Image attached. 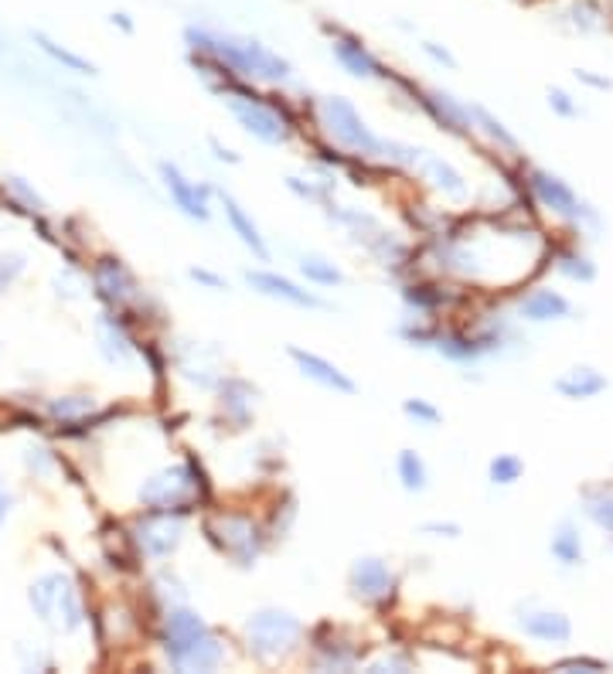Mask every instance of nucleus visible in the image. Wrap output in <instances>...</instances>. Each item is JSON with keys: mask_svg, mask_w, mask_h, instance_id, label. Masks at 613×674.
Segmentation results:
<instances>
[{"mask_svg": "<svg viewBox=\"0 0 613 674\" xmlns=\"http://www.w3.org/2000/svg\"><path fill=\"white\" fill-rule=\"evenodd\" d=\"M164 651L182 671H212L222 664L225 651L212 627L191 610H171L164 624Z\"/></svg>", "mask_w": 613, "mask_h": 674, "instance_id": "1", "label": "nucleus"}, {"mask_svg": "<svg viewBox=\"0 0 613 674\" xmlns=\"http://www.w3.org/2000/svg\"><path fill=\"white\" fill-rule=\"evenodd\" d=\"M188 38L195 41V48L209 51L222 65H228L239 75H249V79H263V83H279L290 75V62L279 59L276 51H270L266 45L252 41V38H233V35H212V32H188Z\"/></svg>", "mask_w": 613, "mask_h": 674, "instance_id": "2", "label": "nucleus"}, {"mask_svg": "<svg viewBox=\"0 0 613 674\" xmlns=\"http://www.w3.org/2000/svg\"><path fill=\"white\" fill-rule=\"evenodd\" d=\"M300 634H303L300 620L287 610H260V613H252L246 624L249 651L263 661L287 658L300 644Z\"/></svg>", "mask_w": 613, "mask_h": 674, "instance_id": "3", "label": "nucleus"}, {"mask_svg": "<svg viewBox=\"0 0 613 674\" xmlns=\"http://www.w3.org/2000/svg\"><path fill=\"white\" fill-rule=\"evenodd\" d=\"M321 120H324V129L330 134V140H338L341 147H348V150H354V153H381V158H386V140H378L372 129H368V123L358 116V110L351 107L348 99H341V96H330V99H324L321 102Z\"/></svg>", "mask_w": 613, "mask_h": 674, "instance_id": "4", "label": "nucleus"}, {"mask_svg": "<svg viewBox=\"0 0 613 674\" xmlns=\"http://www.w3.org/2000/svg\"><path fill=\"white\" fill-rule=\"evenodd\" d=\"M386 158L392 161H402L409 167H416L420 177H426L433 188H437L440 195L460 201V198H467V180L464 174H460L453 164H447L443 158H437V153H429V150H420V147H405V143H389L386 147Z\"/></svg>", "mask_w": 613, "mask_h": 674, "instance_id": "5", "label": "nucleus"}, {"mask_svg": "<svg viewBox=\"0 0 613 674\" xmlns=\"http://www.w3.org/2000/svg\"><path fill=\"white\" fill-rule=\"evenodd\" d=\"M228 110H233V116L242 123L246 134H252L255 140H263V143H287L290 140V126L287 120L279 116L273 107H266V102L260 99H249V96H236V99H228Z\"/></svg>", "mask_w": 613, "mask_h": 674, "instance_id": "6", "label": "nucleus"}, {"mask_svg": "<svg viewBox=\"0 0 613 674\" xmlns=\"http://www.w3.org/2000/svg\"><path fill=\"white\" fill-rule=\"evenodd\" d=\"M195 490V480L188 474V466H167V471L153 474L143 487H140V501L153 511H171L177 504H185Z\"/></svg>", "mask_w": 613, "mask_h": 674, "instance_id": "7", "label": "nucleus"}, {"mask_svg": "<svg viewBox=\"0 0 613 674\" xmlns=\"http://www.w3.org/2000/svg\"><path fill=\"white\" fill-rule=\"evenodd\" d=\"M182 535H185L182 517L171 511H158V514L143 517L137 528V541L150 559H167L177 546H182Z\"/></svg>", "mask_w": 613, "mask_h": 674, "instance_id": "8", "label": "nucleus"}, {"mask_svg": "<svg viewBox=\"0 0 613 674\" xmlns=\"http://www.w3.org/2000/svg\"><path fill=\"white\" fill-rule=\"evenodd\" d=\"M351 589L358 600H365V603H381V600H389L392 589H396V576L389 573V565L381 562V559H358L351 565Z\"/></svg>", "mask_w": 613, "mask_h": 674, "instance_id": "9", "label": "nucleus"}, {"mask_svg": "<svg viewBox=\"0 0 613 674\" xmlns=\"http://www.w3.org/2000/svg\"><path fill=\"white\" fill-rule=\"evenodd\" d=\"M531 191L549 212L562 215V219H579L583 215V204H579L576 191L566 185V180L549 174V171H531Z\"/></svg>", "mask_w": 613, "mask_h": 674, "instance_id": "10", "label": "nucleus"}, {"mask_svg": "<svg viewBox=\"0 0 613 674\" xmlns=\"http://www.w3.org/2000/svg\"><path fill=\"white\" fill-rule=\"evenodd\" d=\"M218 525H222V535H215V538H218L222 552L239 559V565H252V559L260 556V535H255L249 517H222Z\"/></svg>", "mask_w": 613, "mask_h": 674, "instance_id": "11", "label": "nucleus"}, {"mask_svg": "<svg viewBox=\"0 0 613 674\" xmlns=\"http://www.w3.org/2000/svg\"><path fill=\"white\" fill-rule=\"evenodd\" d=\"M161 177H164V185H167L177 209H182L188 219L209 222V201H204V188H198L195 180H188L174 164H161Z\"/></svg>", "mask_w": 613, "mask_h": 674, "instance_id": "12", "label": "nucleus"}, {"mask_svg": "<svg viewBox=\"0 0 613 674\" xmlns=\"http://www.w3.org/2000/svg\"><path fill=\"white\" fill-rule=\"evenodd\" d=\"M290 358L297 361V369H300L306 378L324 385V388H330V392H341V396H351V392H354V382H351L338 365H330L327 358H321V354H314V351H303V348H290Z\"/></svg>", "mask_w": 613, "mask_h": 674, "instance_id": "13", "label": "nucleus"}, {"mask_svg": "<svg viewBox=\"0 0 613 674\" xmlns=\"http://www.w3.org/2000/svg\"><path fill=\"white\" fill-rule=\"evenodd\" d=\"M96 287L110 303L134 300V294H137V283L120 259H102V263L96 266Z\"/></svg>", "mask_w": 613, "mask_h": 674, "instance_id": "14", "label": "nucleus"}, {"mask_svg": "<svg viewBox=\"0 0 613 674\" xmlns=\"http://www.w3.org/2000/svg\"><path fill=\"white\" fill-rule=\"evenodd\" d=\"M330 51H335V59L345 65L348 75H354V79H378V75H381L378 59L372 55V51H368L362 41H354V38H338L335 45H330Z\"/></svg>", "mask_w": 613, "mask_h": 674, "instance_id": "15", "label": "nucleus"}, {"mask_svg": "<svg viewBox=\"0 0 613 674\" xmlns=\"http://www.w3.org/2000/svg\"><path fill=\"white\" fill-rule=\"evenodd\" d=\"M255 290H260L263 297H273V300H287L293 307H324L314 294L300 290L297 283H290L287 276H276V273H249L246 276Z\"/></svg>", "mask_w": 613, "mask_h": 674, "instance_id": "16", "label": "nucleus"}, {"mask_svg": "<svg viewBox=\"0 0 613 674\" xmlns=\"http://www.w3.org/2000/svg\"><path fill=\"white\" fill-rule=\"evenodd\" d=\"M522 631L535 640H546V644H555V640H570L573 634V624L566 613H555V610H531L522 616Z\"/></svg>", "mask_w": 613, "mask_h": 674, "instance_id": "17", "label": "nucleus"}, {"mask_svg": "<svg viewBox=\"0 0 613 674\" xmlns=\"http://www.w3.org/2000/svg\"><path fill=\"white\" fill-rule=\"evenodd\" d=\"M522 317L535 324L562 321V317H570V300L555 290H535L522 300Z\"/></svg>", "mask_w": 613, "mask_h": 674, "instance_id": "18", "label": "nucleus"}, {"mask_svg": "<svg viewBox=\"0 0 613 674\" xmlns=\"http://www.w3.org/2000/svg\"><path fill=\"white\" fill-rule=\"evenodd\" d=\"M222 209H225V215H228V225H233V232L242 239V246L252 249L260 259H270V249H266V242H263V236H260V228H255V222L242 212V204H239L233 195H222Z\"/></svg>", "mask_w": 613, "mask_h": 674, "instance_id": "19", "label": "nucleus"}, {"mask_svg": "<svg viewBox=\"0 0 613 674\" xmlns=\"http://www.w3.org/2000/svg\"><path fill=\"white\" fill-rule=\"evenodd\" d=\"M65 583H68L65 573H48V576H41V579L32 583L28 603H32V610L45 620V624H51V616H55V607H59V596H62Z\"/></svg>", "mask_w": 613, "mask_h": 674, "instance_id": "20", "label": "nucleus"}, {"mask_svg": "<svg viewBox=\"0 0 613 674\" xmlns=\"http://www.w3.org/2000/svg\"><path fill=\"white\" fill-rule=\"evenodd\" d=\"M606 388V378L597 369H570L562 378H555V392H562L566 399H590L600 396Z\"/></svg>", "mask_w": 613, "mask_h": 674, "instance_id": "21", "label": "nucleus"}, {"mask_svg": "<svg viewBox=\"0 0 613 674\" xmlns=\"http://www.w3.org/2000/svg\"><path fill=\"white\" fill-rule=\"evenodd\" d=\"M96 330H99V341H102V354H107L113 365H126V361L134 358L130 337L123 334V327H120L113 317H99Z\"/></svg>", "mask_w": 613, "mask_h": 674, "instance_id": "22", "label": "nucleus"}, {"mask_svg": "<svg viewBox=\"0 0 613 674\" xmlns=\"http://www.w3.org/2000/svg\"><path fill=\"white\" fill-rule=\"evenodd\" d=\"M552 556H555L562 565L583 562V541H579V532H576L573 525H559V532L552 535Z\"/></svg>", "mask_w": 613, "mask_h": 674, "instance_id": "23", "label": "nucleus"}, {"mask_svg": "<svg viewBox=\"0 0 613 674\" xmlns=\"http://www.w3.org/2000/svg\"><path fill=\"white\" fill-rule=\"evenodd\" d=\"M300 273L311 283H317V287H338V283L345 279L341 270L335 263H327V259H321V255H303L300 259Z\"/></svg>", "mask_w": 613, "mask_h": 674, "instance_id": "24", "label": "nucleus"}, {"mask_svg": "<svg viewBox=\"0 0 613 674\" xmlns=\"http://www.w3.org/2000/svg\"><path fill=\"white\" fill-rule=\"evenodd\" d=\"M35 41L41 45V51H45V55H51L55 62H62L65 68L79 72V75H92V72H96V65H92V62H86V59H79V55H72V51H65L62 45H55V41H51L48 35L35 32Z\"/></svg>", "mask_w": 613, "mask_h": 674, "instance_id": "25", "label": "nucleus"}, {"mask_svg": "<svg viewBox=\"0 0 613 674\" xmlns=\"http://www.w3.org/2000/svg\"><path fill=\"white\" fill-rule=\"evenodd\" d=\"M399 480L405 490H423L426 487V463L420 460V453L402 450L399 453Z\"/></svg>", "mask_w": 613, "mask_h": 674, "instance_id": "26", "label": "nucleus"}, {"mask_svg": "<svg viewBox=\"0 0 613 674\" xmlns=\"http://www.w3.org/2000/svg\"><path fill=\"white\" fill-rule=\"evenodd\" d=\"M586 514L606 532H613V490H590L586 495Z\"/></svg>", "mask_w": 613, "mask_h": 674, "instance_id": "27", "label": "nucleus"}, {"mask_svg": "<svg viewBox=\"0 0 613 674\" xmlns=\"http://www.w3.org/2000/svg\"><path fill=\"white\" fill-rule=\"evenodd\" d=\"M570 14H573V28L583 32V35L603 28V11L593 4V0H576V4L570 8Z\"/></svg>", "mask_w": 613, "mask_h": 674, "instance_id": "28", "label": "nucleus"}, {"mask_svg": "<svg viewBox=\"0 0 613 674\" xmlns=\"http://www.w3.org/2000/svg\"><path fill=\"white\" fill-rule=\"evenodd\" d=\"M471 116H474V123L484 129V134H488L491 140H498L501 147H508V150H515L518 143H515V137L508 134V129L501 126V120H495L488 110H480V107H471Z\"/></svg>", "mask_w": 613, "mask_h": 674, "instance_id": "29", "label": "nucleus"}, {"mask_svg": "<svg viewBox=\"0 0 613 674\" xmlns=\"http://www.w3.org/2000/svg\"><path fill=\"white\" fill-rule=\"evenodd\" d=\"M518 477H522V460L518 457L504 453V457L491 460V480L495 484H515Z\"/></svg>", "mask_w": 613, "mask_h": 674, "instance_id": "30", "label": "nucleus"}, {"mask_svg": "<svg viewBox=\"0 0 613 674\" xmlns=\"http://www.w3.org/2000/svg\"><path fill=\"white\" fill-rule=\"evenodd\" d=\"M559 270L566 273V276H573V279H583V283H590L597 276V266L586 255H562Z\"/></svg>", "mask_w": 613, "mask_h": 674, "instance_id": "31", "label": "nucleus"}, {"mask_svg": "<svg viewBox=\"0 0 613 674\" xmlns=\"http://www.w3.org/2000/svg\"><path fill=\"white\" fill-rule=\"evenodd\" d=\"M89 409H92V399H86V396H68L62 402H51V412L62 416V420H75V416H83V412H89Z\"/></svg>", "mask_w": 613, "mask_h": 674, "instance_id": "32", "label": "nucleus"}, {"mask_svg": "<svg viewBox=\"0 0 613 674\" xmlns=\"http://www.w3.org/2000/svg\"><path fill=\"white\" fill-rule=\"evenodd\" d=\"M21 273H24V255L21 252L0 255V290H8Z\"/></svg>", "mask_w": 613, "mask_h": 674, "instance_id": "33", "label": "nucleus"}, {"mask_svg": "<svg viewBox=\"0 0 613 674\" xmlns=\"http://www.w3.org/2000/svg\"><path fill=\"white\" fill-rule=\"evenodd\" d=\"M405 412H409V416H413V420L426 423V426H433V423H440V412H437V409H433V405H426L423 399H409V402H405Z\"/></svg>", "mask_w": 613, "mask_h": 674, "instance_id": "34", "label": "nucleus"}, {"mask_svg": "<svg viewBox=\"0 0 613 674\" xmlns=\"http://www.w3.org/2000/svg\"><path fill=\"white\" fill-rule=\"evenodd\" d=\"M549 107H552L559 116H576V113H579V107H576V102H573L566 92H562V89H552V92H549Z\"/></svg>", "mask_w": 613, "mask_h": 674, "instance_id": "35", "label": "nucleus"}, {"mask_svg": "<svg viewBox=\"0 0 613 674\" xmlns=\"http://www.w3.org/2000/svg\"><path fill=\"white\" fill-rule=\"evenodd\" d=\"M423 51H426L433 62H440V65H447V68H456V59L450 55L447 48H440L437 41H423Z\"/></svg>", "mask_w": 613, "mask_h": 674, "instance_id": "36", "label": "nucleus"}, {"mask_svg": "<svg viewBox=\"0 0 613 674\" xmlns=\"http://www.w3.org/2000/svg\"><path fill=\"white\" fill-rule=\"evenodd\" d=\"M555 667L559 671H603V664L590 661V658H570V661H559Z\"/></svg>", "mask_w": 613, "mask_h": 674, "instance_id": "37", "label": "nucleus"}, {"mask_svg": "<svg viewBox=\"0 0 613 674\" xmlns=\"http://www.w3.org/2000/svg\"><path fill=\"white\" fill-rule=\"evenodd\" d=\"M191 276H195V279H201V283H209V287H215V290H222V279H218V276H212V273H204V270H191Z\"/></svg>", "mask_w": 613, "mask_h": 674, "instance_id": "38", "label": "nucleus"}, {"mask_svg": "<svg viewBox=\"0 0 613 674\" xmlns=\"http://www.w3.org/2000/svg\"><path fill=\"white\" fill-rule=\"evenodd\" d=\"M8 511H11V495L4 487H0V525H4V517H8Z\"/></svg>", "mask_w": 613, "mask_h": 674, "instance_id": "39", "label": "nucleus"}, {"mask_svg": "<svg viewBox=\"0 0 613 674\" xmlns=\"http://www.w3.org/2000/svg\"><path fill=\"white\" fill-rule=\"evenodd\" d=\"M423 532H440V535H460L456 525H423Z\"/></svg>", "mask_w": 613, "mask_h": 674, "instance_id": "40", "label": "nucleus"}, {"mask_svg": "<svg viewBox=\"0 0 613 674\" xmlns=\"http://www.w3.org/2000/svg\"><path fill=\"white\" fill-rule=\"evenodd\" d=\"M113 24H123V28L130 32V21H126V14H113Z\"/></svg>", "mask_w": 613, "mask_h": 674, "instance_id": "41", "label": "nucleus"}]
</instances>
